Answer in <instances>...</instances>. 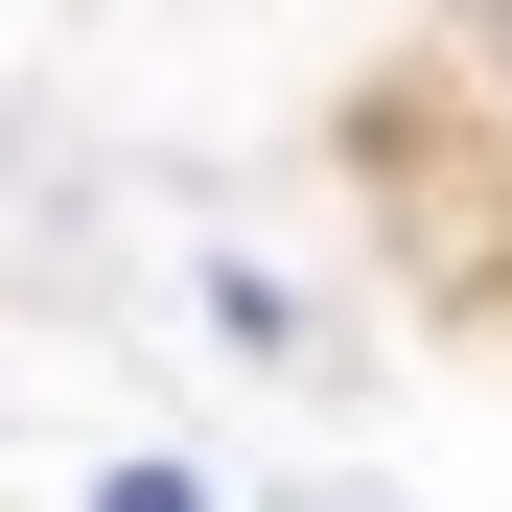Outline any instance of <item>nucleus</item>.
<instances>
[{
	"instance_id": "nucleus-1",
	"label": "nucleus",
	"mask_w": 512,
	"mask_h": 512,
	"mask_svg": "<svg viewBox=\"0 0 512 512\" xmlns=\"http://www.w3.org/2000/svg\"><path fill=\"white\" fill-rule=\"evenodd\" d=\"M489 70H512V0H489Z\"/></svg>"
}]
</instances>
